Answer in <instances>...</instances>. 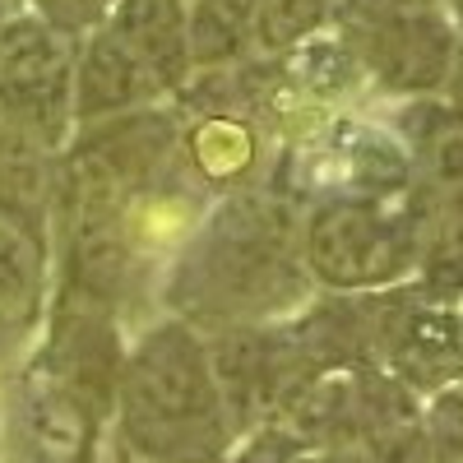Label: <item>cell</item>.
Listing matches in <instances>:
<instances>
[{
	"label": "cell",
	"mask_w": 463,
	"mask_h": 463,
	"mask_svg": "<svg viewBox=\"0 0 463 463\" xmlns=\"http://www.w3.org/2000/svg\"><path fill=\"white\" fill-rule=\"evenodd\" d=\"M74 37L37 14H0V126L47 148L74 135Z\"/></svg>",
	"instance_id": "5b68a950"
},
{
	"label": "cell",
	"mask_w": 463,
	"mask_h": 463,
	"mask_svg": "<svg viewBox=\"0 0 463 463\" xmlns=\"http://www.w3.org/2000/svg\"><path fill=\"white\" fill-rule=\"evenodd\" d=\"M421 5H440V0H334L329 28H338V33L366 28L375 19H394V14H408V10H421Z\"/></svg>",
	"instance_id": "ac0fdd59"
},
{
	"label": "cell",
	"mask_w": 463,
	"mask_h": 463,
	"mask_svg": "<svg viewBox=\"0 0 463 463\" xmlns=\"http://www.w3.org/2000/svg\"><path fill=\"white\" fill-rule=\"evenodd\" d=\"M445 102L463 107V33H458V47H454V65H449V80H445Z\"/></svg>",
	"instance_id": "d6986e66"
},
{
	"label": "cell",
	"mask_w": 463,
	"mask_h": 463,
	"mask_svg": "<svg viewBox=\"0 0 463 463\" xmlns=\"http://www.w3.org/2000/svg\"><path fill=\"white\" fill-rule=\"evenodd\" d=\"M222 463H334V454L311 449L292 431H283L279 421H264V427L237 436V445H232V454Z\"/></svg>",
	"instance_id": "2e32d148"
},
{
	"label": "cell",
	"mask_w": 463,
	"mask_h": 463,
	"mask_svg": "<svg viewBox=\"0 0 463 463\" xmlns=\"http://www.w3.org/2000/svg\"><path fill=\"white\" fill-rule=\"evenodd\" d=\"M158 98L163 89L153 84V74L102 24L84 33V47H74V130L139 107H158Z\"/></svg>",
	"instance_id": "9c48e42d"
},
{
	"label": "cell",
	"mask_w": 463,
	"mask_h": 463,
	"mask_svg": "<svg viewBox=\"0 0 463 463\" xmlns=\"http://www.w3.org/2000/svg\"><path fill=\"white\" fill-rule=\"evenodd\" d=\"M185 37L190 74L250 61V0H185Z\"/></svg>",
	"instance_id": "4fadbf2b"
},
{
	"label": "cell",
	"mask_w": 463,
	"mask_h": 463,
	"mask_svg": "<svg viewBox=\"0 0 463 463\" xmlns=\"http://www.w3.org/2000/svg\"><path fill=\"white\" fill-rule=\"evenodd\" d=\"M440 10H445V14L454 19V28L463 33V0H440Z\"/></svg>",
	"instance_id": "ffe728a7"
},
{
	"label": "cell",
	"mask_w": 463,
	"mask_h": 463,
	"mask_svg": "<svg viewBox=\"0 0 463 463\" xmlns=\"http://www.w3.org/2000/svg\"><path fill=\"white\" fill-rule=\"evenodd\" d=\"M111 10V0H28V14H37L43 24H52L56 33L80 43L84 33H93Z\"/></svg>",
	"instance_id": "e0dca14e"
},
{
	"label": "cell",
	"mask_w": 463,
	"mask_h": 463,
	"mask_svg": "<svg viewBox=\"0 0 463 463\" xmlns=\"http://www.w3.org/2000/svg\"><path fill=\"white\" fill-rule=\"evenodd\" d=\"M421 204L408 195H320L301 213V264L320 292H384L421 269Z\"/></svg>",
	"instance_id": "3957f363"
},
{
	"label": "cell",
	"mask_w": 463,
	"mask_h": 463,
	"mask_svg": "<svg viewBox=\"0 0 463 463\" xmlns=\"http://www.w3.org/2000/svg\"><path fill=\"white\" fill-rule=\"evenodd\" d=\"M111 412L135 463H222L237 445L204 334L176 316L148 325L126 353Z\"/></svg>",
	"instance_id": "7a4b0ae2"
},
{
	"label": "cell",
	"mask_w": 463,
	"mask_h": 463,
	"mask_svg": "<svg viewBox=\"0 0 463 463\" xmlns=\"http://www.w3.org/2000/svg\"><path fill=\"white\" fill-rule=\"evenodd\" d=\"M375 366L431 399L463 380V292L412 279L375 292Z\"/></svg>",
	"instance_id": "277c9868"
},
{
	"label": "cell",
	"mask_w": 463,
	"mask_h": 463,
	"mask_svg": "<svg viewBox=\"0 0 463 463\" xmlns=\"http://www.w3.org/2000/svg\"><path fill=\"white\" fill-rule=\"evenodd\" d=\"M390 130L408 148V195L421 213L463 190V107L445 98L399 102Z\"/></svg>",
	"instance_id": "ba28073f"
},
{
	"label": "cell",
	"mask_w": 463,
	"mask_h": 463,
	"mask_svg": "<svg viewBox=\"0 0 463 463\" xmlns=\"http://www.w3.org/2000/svg\"><path fill=\"white\" fill-rule=\"evenodd\" d=\"M334 0H250V47L264 61L292 56L329 33Z\"/></svg>",
	"instance_id": "5bb4252c"
},
{
	"label": "cell",
	"mask_w": 463,
	"mask_h": 463,
	"mask_svg": "<svg viewBox=\"0 0 463 463\" xmlns=\"http://www.w3.org/2000/svg\"><path fill=\"white\" fill-rule=\"evenodd\" d=\"M102 28L121 43L163 93H181L190 80L185 0H111Z\"/></svg>",
	"instance_id": "8fae6325"
},
{
	"label": "cell",
	"mask_w": 463,
	"mask_h": 463,
	"mask_svg": "<svg viewBox=\"0 0 463 463\" xmlns=\"http://www.w3.org/2000/svg\"><path fill=\"white\" fill-rule=\"evenodd\" d=\"M181 172L195 181V190H218V195L269 176L264 126L227 111L195 116V126L181 130Z\"/></svg>",
	"instance_id": "30bf717a"
},
{
	"label": "cell",
	"mask_w": 463,
	"mask_h": 463,
	"mask_svg": "<svg viewBox=\"0 0 463 463\" xmlns=\"http://www.w3.org/2000/svg\"><path fill=\"white\" fill-rule=\"evenodd\" d=\"M56 213V148L0 126V222L47 241Z\"/></svg>",
	"instance_id": "7c38bea8"
},
{
	"label": "cell",
	"mask_w": 463,
	"mask_h": 463,
	"mask_svg": "<svg viewBox=\"0 0 463 463\" xmlns=\"http://www.w3.org/2000/svg\"><path fill=\"white\" fill-rule=\"evenodd\" d=\"M200 334H204V353H209L222 408L232 417V427H237V436L274 421L279 408L301 384L316 380L288 334V320L222 325V329H200Z\"/></svg>",
	"instance_id": "8992f818"
},
{
	"label": "cell",
	"mask_w": 463,
	"mask_h": 463,
	"mask_svg": "<svg viewBox=\"0 0 463 463\" xmlns=\"http://www.w3.org/2000/svg\"><path fill=\"white\" fill-rule=\"evenodd\" d=\"M338 37L362 74V89L394 98V102L440 98L449 65H454V47H458V28L440 5L375 19L366 28H347Z\"/></svg>",
	"instance_id": "52a82bcc"
},
{
	"label": "cell",
	"mask_w": 463,
	"mask_h": 463,
	"mask_svg": "<svg viewBox=\"0 0 463 463\" xmlns=\"http://www.w3.org/2000/svg\"><path fill=\"white\" fill-rule=\"evenodd\" d=\"M301 213L306 204L274 176L218 195L176 246L163 288L167 311L195 329L297 316L316 297L301 264Z\"/></svg>",
	"instance_id": "6da1fadb"
},
{
	"label": "cell",
	"mask_w": 463,
	"mask_h": 463,
	"mask_svg": "<svg viewBox=\"0 0 463 463\" xmlns=\"http://www.w3.org/2000/svg\"><path fill=\"white\" fill-rule=\"evenodd\" d=\"M417 279H427L436 288H449V292H463V190H454L449 200L427 209Z\"/></svg>",
	"instance_id": "9a60e30c"
}]
</instances>
